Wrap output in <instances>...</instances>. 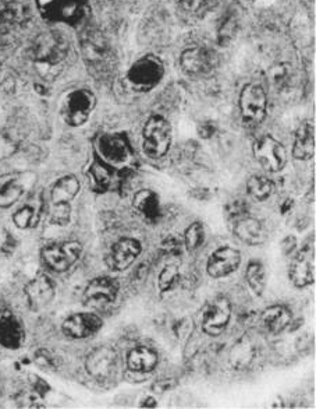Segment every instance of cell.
Returning a JSON list of instances; mask_svg holds the SVG:
<instances>
[{
    "mask_svg": "<svg viewBox=\"0 0 316 409\" xmlns=\"http://www.w3.org/2000/svg\"><path fill=\"white\" fill-rule=\"evenodd\" d=\"M134 208L149 222H158L162 217V207L158 195L151 189L140 190L134 196Z\"/></svg>",
    "mask_w": 316,
    "mask_h": 409,
    "instance_id": "603a6c76",
    "label": "cell"
},
{
    "mask_svg": "<svg viewBox=\"0 0 316 409\" xmlns=\"http://www.w3.org/2000/svg\"><path fill=\"white\" fill-rule=\"evenodd\" d=\"M262 323L272 334H280L291 323V312L280 305L269 306L262 313Z\"/></svg>",
    "mask_w": 316,
    "mask_h": 409,
    "instance_id": "484cf974",
    "label": "cell"
},
{
    "mask_svg": "<svg viewBox=\"0 0 316 409\" xmlns=\"http://www.w3.org/2000/svg\"><path fill=\"white\" fill-rule=\"evenodd\" d=\"M85 368L96 381L113 380L119 374V354L112 347H99L86 356Z\"/></svg>",
    "mask_w": 316,
    "mask_h": 409,
    "instance_id": "5b68a950",
    "label": "cell"
},
{
    "mask_svg": "<svg viewBox=\"0 0 316 409\" xmlns=\"http://www.w3.org/2000/svg\"><path fill=\"white\" fill-rule=\"evenodd\" d=\"M23 195V187L9 180L0 185V208L14 204Z\"/></svg>",
    "mask_w": 316,
    "mask_h": 409,
    "instance_id": "f546056e",
    "label": "cell"
},
{
    "mask_svg": "<svg viewBox=\"0 0 316 409\" xmlns=\"http://www.w3.org/2000/svg\"><path fill=\"white\" fill-rule=\"evenodd\" d=\"M268 98L265 89L259 84H248L239 97V109L244 122L248 126H258L266 116Z\"/></svg>",
    "mask_w": 316,
    "mask_h": 409,
    "instance_id": "8992f818",
    "label": "cell"
},
{
    "mask_svg": "<svg viewBox=\"0 0 316 409\" xmlns=\"http://www.w3.org/2000/svg\"><path fill=\"white\" fill-rule=\"evenodd\" d=\"M82 246L79 242H64L43 249V263L56 273H64L73 267L81 256Z\"/></svg>",
    "mask_w": 316,
    "mask_h": 409,
    "instance_id": "9c48e42d",
    "label": "cell"
},
{
    "mask_svg": "<svg viewBox=\"0 0 316 409\" xmlns=\"http://www.w3.org/2000/svg\"><path fill=\"white\" fill-rule=\"evenodd\" d=\"M183 72L190 77H201L209 75L218 65L215 52L206 48H190L180 58Z\"/></svg>",
    "mask_w": 316,
    "mask_h": 409,
    "instance_id": "7c38bea8",
    "label": "cell"
},
{
    "mask_svg": "<svg viewBox=\"0 0 316 409\" xmlns=\"http://www.w3.org/2000/svg\"><path fill=\"white\" fill-rule=\"evenodd\" d=\"M235 235L241 242L249 246L264 245L268 241V231L264 224L251 217L238 219L235 225Z\"/></svg>",
    "mask_w": 316,
    "mask_h": 409,
    "instance_id": "ac0fdd59",
    "label": "cell"
},
{
    "mask_svg": "<svg viewBox=\"0 0 316 409\" xmlns=\"http://www.w3.org/2000/svg\"><path fill=\"white\" fill-rule=\"evenodd\" d=\"M26 338L24 328L14 316L0 317V345L7 349H18Z\"/></svg>",
    "mask_w": 316,
    "mask_h": 409,
    "instance_id": "7402d4cb",
    "label": "cell"
},
{
    "mask_svg": "<svg viewBox=\"0 0 316 409\" xmlns=\"http://www.w3.org/2000/svg\"><path fill=\"white\" fill-rule=\"evenodd\" d=\"M98 148L102 157L111 164H123L130 156L125 140L118 134H105L99 137Z\"/></svg>",
    "mask_w": 316,
    "mask_h": 409,
    "instance_id": "ffe728a7",
    "label": "cell"
},
{
    "mask_svg": "<svg viewBox=\"0 0 316 409\" xmlns=\"http://www.w3.org/2000/svg\"><path fill=\"white\" fill-rule=\"evenodd\" d=\"M184 239H186V246L190 251H196L197 249H199L203 241H205V229H203V225L201 222H194L191 224L187 231H186V235H184Z\"/></svg>",
    "mask_w": 316,
    "mask_h": 409,
    "instance_id": "d6a6232c",
    "label": "cell"
},
{
    "mask_svg": "<svg viewBox=\"0 0 316 409\" xmlns=\"http://www.w3.org/2000/svg\"><path fill=\"white\" fill-rule=\"evenodd\" d=\"M81 53L94 75L106 76L115 67L113 50L102 33L88 30L81 37Z\"/></svg>",
    "mask_w": 316,
    "mask_h": 409,
    "instance_id": "7a4b0ae2",
    "label": "cell"
},
{
    "mask_svg": "<svg viewBox=\"0 0 316 409\" xmlns=\"http://www.w3.org/2000/svg\"><path fill=\"white\" fill-rule=\"evenodd\" d=\"M96 105L95 95L88 89H76L67 95L63 102L62 116L64 122L73 127L82 126L89 119Z\"/></svg>",
    "mask_w": 316,
    "mask_h": 409,
    "instance_id": "52a82bcc",
    "label": "cell"
},
{
    "mask_svg": "<svg viewBox=\"0 0 316 409\" xmlns=\"http://www.w3.org/2000/svg\"><path fill=\"white\" fill-rule=\"evenodd\" d=\"M288 277L295 288H307L315 283V249L307 246L290 263Z\"/></svg>",
    "mask_w": 316,
    "mask_h": 409,
    "instance_id": "8fae6325",
    "label": "cell"
},
{
    "mask_svg": "<svg viewBox=\"0 0 316 409\" xmlns=\"http://www.w3.org/2000/svg\"><path fill=\"white\" fill-rule=\"evenodd\" d=\"M241 263V254L235 247L218 249L208 261V274L212 278H223L235 273Z\"/></svg>",
    "mask_w": 316,
    "mask_h": 409,
    "instance_id": "9a60e30c",
    "label": "cell"
},
{
    "mask_svg": "<svg viewBox=\"0 0 316 409\" xmlns=\"http://www.w3.org/2000/svg\"><path fill=\"white\" fill-rule=\"evenodd\" d=\"M273 189H275V186H273L272 180L268 179L266 176H262V175H254L247 182L248 195L256 202L268 200L272 196Z\"/></svg>",
    "mask_w": 316,
    "mask_h": 409,
    "instance_id": "4316f807",
    "label": "cell"
},
{
    "mask_svg": "<svg viewBox=\"0 0 316 409\" xmlns=\"http://www.w3.org/2000/svg\"><path fill=\"white\" fill-rule=\"evenodd\" d=\"M13 222L16 224L17 228L27 229L31 227H35L38 222V212L34 207L26 205L20 209H17L13 215Z\"/></svg>",
    "mask_w": 316,
    "mask_h": 409,
    "instance_id": "f1b7e54d",
    "label": "cell"
},
{
    "mask_svg": "<svg viewBox=\"0 0 316 409\" xmlns=\"http://www.w3.org/2000/svg\"><path fill=\"white\" fill-rule=\"evenodd\" d=\"M63 332L73 339H84L95 335L102 328V320L92 313H77L63 323Z\"/></svg>",
    "mask_w": 316,
    "mask_h": 409,
    "instance_id": "e0dca14e",
    "label": "cell"
},
{
    "mask_svg": "<svg viewBox=\"0 0 316 409\" xmlns=\"http://www.w3.org/2000/svg\"><path fill=\"white\" fill-rule=\"evenodd\" d=\"M14 247H16V241L10 234L7 232L0 234V257H7L9 254H11Z\"/></svg>",
    "mask_w": 316,
    "mask_h": 409,
    "instance_id": "e575fe53",
    "label": "cell"
},
{
    "mask_svg": "<svg viewBox=\"0 0 316 409\" xmlns=\"http://www.w3.org/2000/svg\"><path fill=\"white\" fill-rule=\"evenodd\" d=\"M245 278L252 292L258 296H261L266 288V280H265V270L261 263L252 261L247 267Z\"/></svg>",
    "mask_w": 316,
    "mask_h": 409,
    "instance_id": "83f0119b",
    "label": "cell"
},
{
    "mask_svg": "<svg viewBox=\"0 0 316 409\" xmlns=\"http://www.w3.org/2000/svg\"><path fill=\"white\" fill-rule=\"evenodd\" d=\"M35 361L42 368H52L55 365V359L49 355L47 351H40L35 356Z\"/></svg>",
    "mask_w": 316,
    "mask_h": 409,
    "instance_id": "8d00e7d4",
    "label": "cell"
},
{
    "mask_svg": "<svg viewBox=\"0 0 316 409\" xmlns=\"http://www.w3.org/2000/svg\"><path fill=\"white\" fill-rule=\"evenodd\" d=\"M119 293V284L109 277H98L92 280L84 292V300L86 305L101 307L115 302Z\"/></svg>",
    "mask_w": 316,
    "mask_h": 409,
    "instance_id": "4fadbf2b",
    "label": "cell"
},
{
    "mask_svg": "<svg viewBox=\"0 0 316 409\" xmlns=\"http://www.w3.org/2000/svg\"><path fill=\"white\" fill-rule=\"evenodd\" d=\"M198 131H199V136H201L202 138H209V137H212L213 133H215V126L210 122L202 123V124L199 126Z\"/></svg>",
    "mask_w": 316,
    "mask_h": 409,
    "instance_id": "f35d334b",
    "label": "cell"
},
{
    "mask_svg": "<svg viewBox=\"0 0 316 409\" xmlns=\"http://www.w3.org/2000/svg\"><path fill=\"white\" fill-rule=\"evenodd\" d=\"M27 11L18 4H10L0 11V46L11 45L20 27L27 21Z\"/></svg>",
    "mask_w": 316,
    "mask_h": 409,
    "instance_id": "5bb4252c",
    "label": "cell"
},
{
    "mask_svg": "<svg viewBox=\"0 0 316 409\" xmlns=\"http://www.w3.org/2000/svg\"><path fill=\"white\" fill-rule=\"evenodd\" d=\"M252 356H254L252 347L245 344V341H241L232 349V354H230L232 365L238 369L244 368L252 361Z\"/></svg>",
    "mask_w": 316,
    "mask_h": 409,
    "instance_id": "4dcf8cb0",
    "label": "cell"
},
{
    "mask_svg": "<svg viewBox=\"0 0 316 409\" xmlns=\"http://www.w3.org/2000/svg\"><path fill=\"white\" fill-rule=\"evenodd\" d=\"M127 365L135 373H149L158 365V354L149 347H137L130 351Z\"/></svg>",
    "mask_w": 316,
    "mask_h": 409,
    "instance_id": "cb8c5ba5",
    "label": "cell"
},
{
    "mask_svg": "<svg viewBox=\"0 0 316 409\" xmlns=\"http://www.w3.org/2000/svg\"><path fill=\"white\" fill-rule=\"evenodd\" d=\"M70 56V42L57 31L40 34L31 48V58L37 72L45 80L56 79L66 67Z\"/></svg>",
    "mask_w": 316,
    "mask_h": 409,
    "instance_id": "6da1fadb",
    "label": "cell"
},
{
    "mask_svg": "<svg viewBox=\"0 0 316 409\" xmlns=\"http://www.w3.org/2000/svg\"><path fill=\"white\" fill-rule=\"evenodd\" d=\"M142 405H144V407H147V408H148V407H149V408H154V407H157V400L149 397V398H147V400L144 401V404H142Z\"/></svg>",
    "mask_w": 316,
    "mask_h": 409,
    "instance_id": "ab89813d",
    "label": "cell"
},
{
    "mask_svg": "<svg viewBox=\"0 0 316 409\" xmlns=\"http://www.w3.org/2000/svg\"><path fill=\"white\" fill-rule=\"evenodd\" d=\"M208 1L209 0H180L181 6L187 11H199V10H202L206 6Z\"/></svg>",
    "mask_w": 316,
    "mask_h": 409,
    "instance_id": "d590c367",
    "label": "cell"
},
{
    "mask_svg": "<svg viewBox=\"0 0 316 409\" xmlns=\"http://www.w3.org/2000/svg\"><path fill=\"white\" fill-rule=\"evenodd\" d=\"M55 295H56L55 285L52 280L45 274L35 277L26 287V296L28 305L34 312H40L45 307H47L55 299Z\"/></svg>",
    "mask_w": 316,
    "mask_h": 409,
    "instance_id": "2e32d148",
    "label": "cell"
},
{
    "mask_svg": "<svg viewBox=\"0 0 316 409\" xmlns=\"http://www.w3.org/2000/svg\"><path fill=\"white\" fill-rule=\"evenodd\" d=\"M179 280H180L179 267L177 266H166L159 276V289L162 292H169V290L176 288V285L179 284Z\"/></svg>",
    "mask_w": 316,
    "mask_h": 409,
    "instance_id": "1f68e13d",
    "label": "cell"
},
{
    "mask_svg": "<svg viewBox=\"0 0 316 409\" xmlns=\"http://www.w3.org/2000/svg\"><path fill=\"white\" fill-rule=\"evenodd\" d=\"M52 222L55 225H69L70 218H72V207L70 204L66 205H52Z\"/></svg>",
    "mask_w": 316,
    "mask_h": 409,
    "instance_id": "836d02e7",
    "label": "cell"
},
{
    "mask_svg": "<svg viewBox=\"0 0 316 409\" xmlns=\"http://www.w3.org/2000/svg\"><path fill=\"white\" fill-rule=\"evenodd\" d=\"M232 305L227 298L218 296L206 303L202 312V328L208 335H220L230 323Z\"/></svg>",
    "mask_w": 316,
    "mask_h": 409,
    "instance_id": "ba28073f",
    "label": "cell"
},
{
    "mask_svg": "<svg viewBox=\"0 0 316 409\" xmlns=\"http://www.w3.org/2000/svg\"><path fill=\"white\" fill-rule=\"evenodd\" d=\"M164 75L163 63L155 56H144L137 60L127 73V82L134 91L145 92L157 87Z\"/></svg>",
    "mask_w": 316,
    "mask_h": 409,
    "instance_id": "3957f363",
    "label": "cell"
},
{
    "mask_svg": "<svg viewBox=\"0 0 316 409\" xmlns=\"http://www.w3.org/2000/svg\"><path fill=\"white\" fill-rule=\"evenodd\" d=\"M141 249H142L141 244L137 239L131 238L121 239L112 249L111 266L118 271L127 270L137 260V257L141 253Z\"/></svg>",
    "mask_w": 316,
    "mask_h": 409,
    "instance_id": "d6986e66",
    "label": "cell"
},
{
    "mask_svg": "<svg viewBox=\"0 0 316 409\" xmlns=\"http://www.w3.org/2000/svg\"><path fill=\"white\" fill-rule=\"evenodd\" d=\"M142 150L149 158L163 157L171 144V126L162 116H152L144 126Z\"/></svg>",
    "mask_w": 316,
    "mask_h": 409,
    "instance_id": "277c9868",
    "label": "cell"
},
{
    "mask_svg": "<svg viewBox=\"0 0 316 409\" xmlns=\"http://www.w3.org/2000/svg\"><path fill=\"white\" fill-rule=\"evenodd\" d=\"M79 182L76 176H64L52 189V205L70 204L79 195Z\"/></svg>",
    "mask_w": 316,
    "mask_h": 409,
    "instance_id": "d4e9b609",
    "label": "cell"
},
{
    "mask_svg": "<svg viewBox=\"0 0 316 409\" xmlns=\"http://www.w3.org/2000/svg\"><path fill=\"white\" fill-rule=\"evenodd\" d=\"M297 246V239L294 236H287L283 242H281V251L284 256H290L294 249Z\"/></svg>",
    "mask_w": 316,
    "mask_h": 409,
    "instance_id": "74e56055",
    "label": "cell"
},
{
    "mask_svg": "<svg viewBox=\"0 0 316 409\" xmlns=\"http://www.w3.org/2000/svg\"><path fill=\"white\" fill-rule=\"evenodd\" d=\"M315 156V127L310 122L303 123L294 138L293 157L300 161H308Z\"/></svg>",
    "mask_w": 316,
    "mask_h": 409,
    "instance_id": "44dd1931",
    "label": "cell"
},
{
    "mask_svg": "<svg viewBox=\"0 0 316 409\" xmlns=\"http://www.w3.org/2000/svg\"><path fill=\"white\" fill-rule=\"evenodd\" d=\"M254 157L268 172H280L287 164L284 146L272 136H265L254 144Z\"/></svg>",
    "mask_w": 316,
    "mask_h": 409,
    "instance_id": "30bf717a",
    "label": "cell"
}]
</instances>
